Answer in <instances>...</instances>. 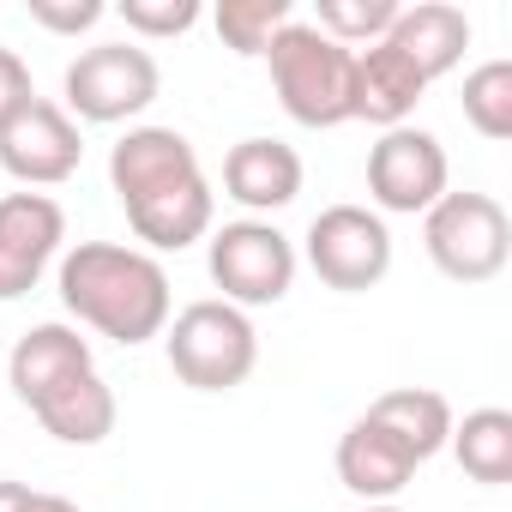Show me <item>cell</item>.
<instances>
[{
  "label": "cell",
  "mask_w": 512,
  "mask_h": 512,
  "mask_svg": "<svg viewBox=\"0 0 512 512\" xmlns=\"http://www.w3.org/2000/svg\"><path fill=\"white\" fill-rule=\"evenodd\" d=\"M109 187L127 211V229L157 253H181L211 235L217 193L193 139L175 127H127L109 145Z\"/></svg>",
  "instance_id": "obj_1"
},
{
  "label": "cell",
  "mask_w": 512,
  "mask_h": 512,
  "mask_svg": "<svg viewBox=\"0 0 512 512\" xmlns=\"http://www.w3.org/2000/svg\"><path fill=\"white\" fill-rule=\"evenodd\" d=\"M157 91H163V67L145 43H97L79 61H67L61 109L91 127H121V121H139L157 103Z\"/></svg>",
  "instance_id": "obj_7"
},
{
  "label": "cell",
  "mask_w": 512,
  "mask_h": 512,
  "mask_svg": "<svg viewBox=\"0 0 512 512\" xmlns=\"http://www.w3.org/2000/svg\"><path fill=\"white\" fill-rule=\"evenodd\" d=\"M422 464L374 422V416H356L344 434H338V482L362 500V506H380V500H398L410 488Z\"/></svg>",
  "instance_id": "obj_15"
},
{
  "label": "cell",
  "mask_w": 512,
  "mask_h": 512,
  "mask_svg": "<svg viewBox=\"0 0 512 512\" xmlns=\"http://www.w3.org/2000/svg\"><path fill=\"white\" fill-rule=\"evenodd\" d=\"M31 416L61 440V446H103L109 434H115V416H121V404H115V392H109V380L91 368V374H79V380H67L61 392H49L43 404H31Z\"/></svg>",
  "instance_id": "obj_16"
},
{
  "label": "cell",
  "mask_w": 512,
  "mask_h": 512,
  "mask_svg": "<svg viewBox=\"0 0 512 512\" xmlns=\"http://www.w3.org/2000/svg\"><path fill=\"white\" fill-rule=\"evenodd\" d=\"M308 266L326 290L338 296H362L374 284H386L392 272V229L374 205H326L308 223Z\"/></svg>",
  "instance_id": "obj_8"
},
{
  "label": "cell",
  "mask_w": 512,
  "mask_h": 512,
  "mask_svg": "<svg viewBox=\"0 0 512 512\" xmlns=\"http://www.w3.org/2000/svg\"><path fill=\"white\" fill-rule=\"evenodd\" d=\"M302 157H296V145H284V139H241V145H229V157H223V193L247 211V217H272V211H284V205H296V193H302Z\"/></svg>",
  "instance_id": "obj_14"
},
{
  "label": "cell",
  "mask_w": 512,
  "mask_h": 512,
  "mask_svg": "<svg viewBox=\"0 0 512 512\" xmlns=\"http://www.w3.org/2000/svg\"><path fill=\"white\" fill-rule=\"evenodd\" d=\"M392 43H398V49L422 67V79L434 85V79H446V73L464 61V49H470V19H464V7L422 0V7H404V13H398Z\"/></svg>",
  "instance_id": "obj_17"
},
{
  "label": "cell",
  "mask_w": 512,
  "mask_h": 512,
  "mask_svg": "<svg viewBox=\"0 0 512 512\" xmlns=\"http://www.w3.org/2000/svg\"><path fill=\"white\" fill-rule=\"evenodd\" d=\"M446 446H452V458L464 464L470 482H482V488H506L512 482V410H500V404L470 410L464 422H452Z\"/></svg>",
  "instance_id": "obj_19"
},
{
  "label": "cell",
  "mask_w": 512,
  "mask_h": 512,
  "mask_svg": "<svg viewBox=\"0 0 512 512\" xmlns=\"http://www.w3.org/2000/svg\"><path fill=\"white\" fill-rule=\"evenodd\" d=\"M121 25L139 37V43H163V37H187L199 19H205V7L199 0H121Z\"/></svg>",
  "instance_id": "obj_23"
},
{
  "label": "cell",
  "mask_w": 512,
  "mask_h": 512,
  "mask_svg": "<svg viewBox=\"0 0 512 512\" xmlns=\"http://www.w3.org/2000/svg\"><path fill=\"white\" fill-rule=\"evenodd\" d=\"M362 512H404L398 500H380V506H362Z\"/></svg>",
  "instance_id": "obj_28"
},
{
  "label": "cell",
  "mask_w": 512,
  "mask_h": 512,
  "mask_svg": "<svg viewBox=\"0 0 512 512\" xmlns=\"http://www.w3.org/2000/svg\"><path fill=\"white\" fill-rule=\"evenodd\" d=\"M169 374L193 392H235L253 368H260V332L229 302H187L163 326Z\"/></svg>",
  "instance_id": "obj_5"
},
{
  "label": "cell",
  "mask_w": 512,
  "mask_h": 512,
  "mask_svg": "<svg viewBox=\"0 0 512 512\" xmlns=\"http://www.w3.org/2000/svg\"><path fill=\"white\" fill-rule=\"evenodd\" d=\"M362 416H374L416 464H428L434 452H446V440H452V404L440 398V392H428V386H398V392H380Z\"/></svg>",
  "instance_id": "obj_18"
},
{
  "label": "cell",
  "mask_w": 512,
  "mask_h": 512,
  "mask_svg": "<svg viewBox=\"0 0 512 512\" xmlns=\"http://www.w3.org/2000/svg\"><path fill=\"white\" fill-rule=\"evenodd\" d=\"M296 13H290V0H223V7L211 13V25H217V37H223V49H235V55H266L272 49V37L290 25Z\"/></svg>",
  "instance_id": "obj_21"
},
{
  "label": "cell",
  "mask_w": 512,
  "mask_h": 512,
  "mask_svg": "<svg viewBox=\"0 0 512 512\" xmlns=\"http://www.w3.org/2000/svg\"><path fill=\"white\" fill-rule=\"evenodd\" d=\"M440 193H452V163H446V145L428 133V127H392L374 139L368 151V199L374 211L386 217H422Z\"/></svg>",
  "instance_id": "obj_9"
},
{
  "label": "cell",
  "mask_w": 512,
  "mask_h": 512,
  "mask_svg": "<svg viewBox=\"0 0 512 512\" xmlns=\"http://www.w3.org/2000/svg\"><path fill=\"white\" fill-rule=\"evenodd\" d=\"M79 163H85V133H79V121H73L61 103H49V97H37L19 121L0 127V169H7L13 181H25V193H31V187H61V181H73Z\"/></svg>",
  "instance_id": "obj_11"
},
{
  "label": "cell",
  "mask_w": 512,
  "mask_h": 512,
  "mask_svg": "<svg viewBox=\"0 0 512 512\" xmlns=\"http://www.w3.org/2000/svg\"><path fill=\"white\" fill-rule=\"evenodd\" d=\"M464 121L488 145L512 139V61H482L476 73H464Z\"/></svg>",
  "instance_id": "obj_22"
},
{
  "label": "cell",
  "mask_w": 512,
  "mask_h": 512,
  "mask_svg": "<svg viewBox=\"0 0 512 512\" xmlns=\"http://www.w3.org/2000/svg\"><path fill=\"white\" fill-rule=\"evenodd\" d=\"M67 211L49 193H7L0 199V302H19L43 284V272L61 260Z\"/></svg>",
  "instance_id": "obj_10"
},
{
  "label": "cell",
  "mask_w": 512,
  "mask_h": 512,
  "mask_svg": "<svg viewBox=\"0 0 512 512\" xmlns=\"http://www.w3.org/2000/svg\"><path fill=\"white\" fill-rule=\"evenodd\" d=\"M296 266H302V253L272 217H235V223L205 235V272L223 290L217 302H229L241 314L278 308L296 290Z\"/></svg>",
  "instance_id": "obj_4"
},
{
  "label": "cell",
  "mask_w": 512,
  "mask_h": 512,
  "mask_svg": "<svg viewBox=\"0 0 512 512\" xmlns=\"http://www.w3.org/2000/svg\"><path fill=\"white\" fill-rule=\"evenodd\" d=\"M91 368H97L91 338H79V326H67V320H43V326H31V332L13 344V356H7V386H13V398L31 410V404H43L49 392H61L67 380H79V374H91Z\"/></svg>",
  "instance_id": "obj_13"
},
{
  "label": "cell",
  "mask_w": 512,
  "mask_h": 512,
  "mask_svg": "<svg viewBox=\"0 0 512 512\" xmlns=\"http://www.w3.org/2000/svg\"><path fill=\"white\" fill-rule=\"evenodd\" d=\"M103 19H109L103 0H67V7H55V0H31V25H43L55 37H79V31H91Z\"/></svg>",
  "instance_id": "obj_24"
},
{
  "label": "cell",
  "mask_w": 512,
  "mask_h": 512,
  "mask_svg": "<svg viewBox=\"0 0 512 512\" xmlns=\"http://www.w3.org/2000/svg\"><path fill=\"white\" fill-rule=\"evenodd\" d=\"M266 67H272V91L284 103V115L296 127H344L350 121V91H356V55L344 43H332L326 31H314L308 19H290L272 49H266Z\"/></svg>",
  "instance_id": "obj_3"
},
{
  "label": "cell",
  "mask_w": 512,
  "mask_h": 512,
  "mask_svg": "<svg viewBox=\"0 0 512 512\" xmlns=\"http://www.w3.org/2000/svg\"><path fill=\"white\" fill-rule=\"evenodd\" d=\"M31 506H37V488H31V482L0 476V512H31Z\"/></svg>",
  "instance_id": "obj_26"
},
{
  "label": "cell",
  "mask_w": 512,
  "mask_h": 512,
  "mask_svg": "<svg viewBox=\"0 0 512 512\" xmlns=\"http://www.w3.org/2000/svg\"><path fill=\"white\" fill-rule=\"evenodd\" d=\"M31 103H37V79H31V67H25V55L0 43V127L19 121Z\"/></svg>",
  "instance_id": "obj_25"
},
{
  "label": "cell",
  "mask_w": 512,
  "mask_h": 512,
  "mask_svg": "<svg viewBox=\"0 0 512 512\" xmlns=\"http://www.w3.org/2000/svg\"><path fill=\"white\" fill-rule=\"evenodd\" d=\"M422 97H428V79H422V67H416L392 37L374 43V49H356L350 121H368V127H380V133H392V127H410V115H416Z\"/></svg>",
  "instance_id": "obj_12"
},
{
  "label": "cell",
  "mask_w": 512,
  "mask_h": 512,
  "mask_svg": "<svg viewBox=\"0 0 512 512\" xmlns=\"http://www.w3.org/2000/svg\"><path fill=\"white\" fill-rule=\"evenodd\" d=\"M422 247L440 278L452 284H494L512 260V217L494 193H440L422 211Z\"/></svg>",
  "instance_id": "obj_6"
},
{
  "label": "cell",
  "mask_w": 512,
  "mask_h": 512,
  "mask_svg": "<svg viewBox=\"0 0 512 512\" xmlns=\"http://www.w3.org/2000/svg\"><path fill=\"white\" fill-rule=\"evenodd\" d=\"M398 0H320L314 7V31H326L332 43H344L350 55L356 49H374V43H386L392 37V25H398Z\"/></svg>",
  "instance_id": "obj_20"
},
{
  "label": "cell",
  "mask_w": 512,
  "mask_h": 512,
  "mask_svg": "<svg viewBox=\"0 0 512 512\" xmlns=\"http://www.w3.org/2000/svg\"><path fill=\"white\" fill-rule=\"evenodd\" d=\"M31 512H85V506L67 500V494H43V488H37V506H31Z\"/></svg>",
  "instance_id": "obj_27"
},
{
  "label": "cell",
  "mask_w": 512,
  "mask_h": 512,
  "mask_svg": "<svg viewBox=\"0 0 512 512\" xmlns=\"http://www.w3.org/2000/svg\"><path fill=\"white\" fill-rule=\"evenodd\" d=\"M55 290H61V308L91 326L97 338H115L127 350L163 338L169 326V272L157 253L145 247H121V241H79L61 253L55 266Z\"/></svg>",
  "instance_id": "obj_2"
}]
</instances>
